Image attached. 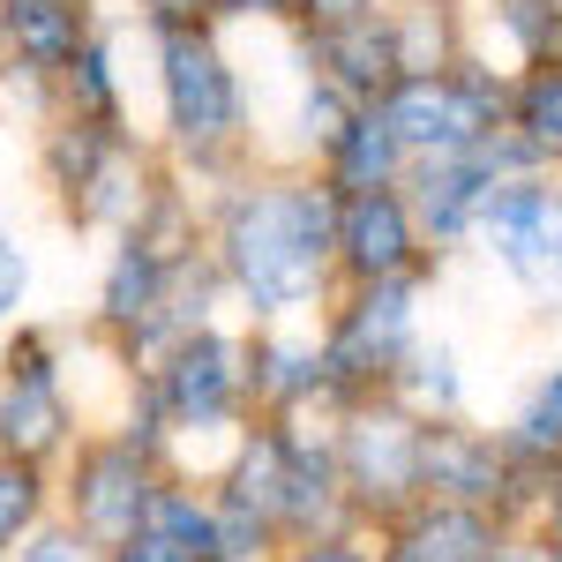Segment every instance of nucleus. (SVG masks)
<instances>
[{"label": "nucleus", "instance_id": "1", "mask_svg": "<svg viewBox=\"0 0 562 562\" xmlns=\"http://www.w3.org/2000/svg\"><path fill=\"white\" fill-rule=\"evenodd\" d=\"M217 278L256 307V315H293L323 293L330 256H338V195L323 180H262L225 195L217 211Z\"/></svg>", "mask_w": 562, "mask_h": 562}, {"label": "nucleus", "instance_id": "2", "mask_svg": "<svg viewBox=\"0 0 562 562\" xmlns=\"http://www.w3.org/2000/svg\"><path fill=\"white\" fill-rule=\"evenodd\" d=\"M420 346V278H390V285H352V301L323 330V397L346 413L368 397H390L405 352Z\"/></svg>", "mask_w": 562, "mask_h": 562}, {"label": "nucleus", "instance_id": "3", "mask_svg": "<svg viewBox=\"0 0 562 562\" xmlns=\"http://www.w3.org/2000/svg\"><path fill=\"white\" fill-rule=\"evenodd\" d=\"M375 113H383V128L397 135L405 166L465 158V150H480L487 135L503 128V113H510V83L487 76L473 53H465V60L442 68V76H405V83H390V98L375 105Z\"/></svg>", "mask_w": 562, "mask_h": 562}, {"label": "nucleus", "instance_id": "4", "mask_svg": "<svg viewBox=\"0 0 562 562\" xmlns=\"http://www.w3.org/2000/svg\"><path fill=\"white\" fill-rule=\"evenodd\" d=\"M158 90H166V128H173L180 158H195V166L225 158L248 128L240 76L211 31H158Z\"/></svg>", "mask_w": 562, "mask_h": 562}, {"label": "nucleus", "instance_id": "5", "mask_svg": "<svg viewBox=\"0 0 562 562\" xmlns=\"http://www.w3.org/2000/svg\"><path fill=\"white\" fill-rule=\"evenodd\" d=\"M330 458H338V487H346V510L390 525L397 510L420 503V420L397 413L390 397L346 405L338 428H330Z\"/></svg>", "mask_w": 562, "mask_h": 562}, {"label": "nucleus", "instance_id": "6", "mask_svg": "<svg viewBox=\"0 0 562 562\" xmlns=\"http://www.w3.org/2000/svg\"><path fill=\"white\" fill-rule=\"evenodd\" d=\"M473 240L510 270L525 301L562 307V188H548L540 173L495 180V195L480 203Z\"/></svg>", "mask_w": 562, "mask_h": 562}, {"label": "nucleus", "instance_id": "7", "mask_svg": "<svg viewBox=\"0 0 562 562\" xmlns=\"http://www.w3.org/2000/svg\"><path fill=\"white\" fill-rule=\"evenodd\" d=\"M143 405L158 413V428H225L240 420L248 405V346L225 338V330H188L180 346L158 352L150 383H143Z\"/></svg>", "mask_w": 562, "mask_h": 562}, {"label": "nucleus", "instance_id": "8", "mask_svg": "<svg viewBox=\"0 0 562 562\" xmlns=\"http://www.w3.org/2000/svg\"><path fill=\"white\" fill-rule=\"evenodd\" d=\"M158 450H143L128 435H113V442H90L83 458H76V480H68V532L98 548V555H113V548H128L143 518H150V503H158Z\"/></svg>", "mask_w": 562, "mask_h": 562}, {"label": "nucleus", "instance_id": "9", "mask_svg": "<svg viewBox=\"0 0 562 562\" xmlns=\"http://www.w3.org/2000/svg\"><path fill=\"white\" fill-rule=\"evenodd\" d=\"M76 435V405L60 383V360L45 330H15V346L0 360V458L15 465H45L60 458Z\"/></svg>", "mask_w": 562, "mask_h": 562}, {"label": "nucleus", "instance_id": "10", "mask_svg": "<svg viewBox=\"0 0 562 562\" xmlns=\"http://www.w3.org/2000/svg\"><path fill=\"white\" fill-rule=\"evenodd\" d=\"M330 270H346L352 285H390V278H420L428 248L413 233V211L397 188H368V195H338V256Z\"/></svg>", "mask_w": 562, "mask_h": 562}, {"label": "nucleus", "instance_id": "11", "mask_svg": "<svg viewBox=\"0 0 562 562\" xmlns=\"http://www.w3.org/2000/svg\"><path fill=\"white\" fill-rule=\"evenodd\" d=\"M405 211H413V233L420 248H465L480 225V203L495 195V173L487 158L465 150V158H428V166H405Z\"/></svg>", "mask_w": 562, "mask_h": 562}, {"label": "nucleus", "instance_id": "12", "mask_svg": "<svg viewBox=\"0 0 562 562\" xmlns=\"http://www.w3.org/2000/svg\"><path fill=\"white\" fill-rule=\"evenodd\" d=\"M98 38L90 31V0H0V45L8 68L31 83H60L68 60Z\"/></svg>", "mask_w": 562, "mask_h": 562}, {"label": "nucleus", "instance_id": "13", "mask_svg": "<svg viewBox=\"0 0 562 562\" xmlns=\"http://www.w3.org/2000/svg\"><path fill=\"white\" fill-rule=\"evenodd\" d=\"M307 60H315V83H330L352 113H360V105H383L390 83H397L390 15H352L338 31H315V38H307Z\"/></svg>", "mask_w": 562, "mask_h": 562}, {"label": "nucleus", "instance_id": "14", "mask_svg": "<svg viewBox=\"0 0 562 562\" xmlns=\"http://www.w3.org/2000/svg\"><path fill=\"white\" fill-rule=\"evenodd\" d=\"M383 532H390L383 562H487L503 540H510L503 518L458 510V503H413V510H397Z\"/></svg>", "mask_w": 562, "mask_h": 562}, {"label": "nucleus", "instance_id": "15", "mask_svg": "<svg viewBox=\"0 0 562 562\" xmlns=\"http://www.w3.org/2000/svg\"><path fill=\"white\" fill-rule=\"evenodd\" d=\"M397 180H405V150L383 128V113L360 105L346 128H338V143L323 150V188L330 195H368V188H397Z\"/></svg>", "mask_w": 562, "mask_h": 562}, {"label": "nucleus", "instance_id": "16", "mask_svg": "<svg viewBox=\"0 0 562 562\" xmlns=\"http://www.w3.org/2000/svg\"><path fill=\"white\" fill-rule=\"evenodd\" d=\"M248 397L270 405V420L315 405L323 397V352H315V338H256L248 346Z\"/></svg>", "mask_w": 562, "mask_h": 562}, {"label": "nucleus", "instance_id": "17", "mask_svg": "<svg viewBox=\"0 0 562 562\" xmlns=\"http://www.w3.org/2000/svg\"><path fill=\"white\" fill-rule=\"evenodd\" d=\"M390 405L397 413H413L420 428L435 420H458V405H465V375H458V346L450 338H420V346L405 352V368H397V383H390Z\"/></svg>", "mask_w": 562, "mask_h": 562}, {"label": "nucleus", "instance_id": "18", "mask_svg": "<svg viewBox=\"0 0 562 562\" xmlns=\"http://www.w3.org/2000/svg\"><path fill=\"white\" fill-rule=\"evenodd\" d=\"M503 128L532 150L540 173L562 166V60H532L518 83H510V113H503Z\"/></svg>", "mask_w": 562, "mask_h": 562}, {"label": "nucleus", "instance_id": "19", "mask_svg": "<svg viewBox=\"0 0 562 562\" xmlns=\"http://www.w3.org/2000/svg\"><path fill=\"white\" fill-rule=\"evenodd\" d=\"M503 450H510V465L518 473H555L562 465V368H548L540 383L525 390L518 420L503 435Z\"/></svg>", "mask_w": 562, "mask_h": 562}, {"label": "nucleus", "instance_id": "20", "mask_svg": "<svg viewBox=\"0 0 562 562\" xmlns=\"http://www.w3.org/2000/svg\"><path fill=\"white\" fill-rule=\"evenodd\" d=\"M60 90H68V113L60 121H83V128H105V135H128L121 121V83H113V53H105V38H90L76 60H68V76H60Z\"/></svg>", "mask_w": 562, "mask_h": 562}, {"label": "nucleus", "instance_id": "21", "mask_svg": "<svg viewBox=\"0 0 562 562\" xmlns=\"http://www.w3.org/2000/svg\"><path fill=\"white\" fill-rule=\"evenodd\" d=\"M390 53H397V83H405V76H442V68L465 60L442 8H397V15H390Z\"/></svg>", "mask_w": 562, "mask_h": 562}, {"label": "nucleus", "instance_id": "22", "mask_svg": "<svg viewBox=\"0 0 562 562\" xmlns=\"http://www.w3.org/2000/svg\"><path fill=\"white\" fill-rule=\"evenodd\" d=\"M495 23L503 38L518 45V60H562V8L555 0H495Z\"/></svg>", "mask_w": 562, "mask_h": 562}, {"label": "nucleus", "instance_id": "23", "mask_svg": "<svg viewBox=\"0 0 562 562\" xmlns=\"http://www.w3.org/2000/svg\"><path fill=\"white\" fill-rule=\"evenodd\" d=\"M45 518V473L38 465H15V458H0V555L8 548H23Z\"/></svg>", "mask_w": 562, "mask_h": 562}, {"label": "nucleus", "instance_id": "24", "mask_svg": "<svg viewBox=\"0 0 562 562\" xmlns=\"http://www.w3.org/2000/svg\"><path fill=\"white\" fill-rule=\"evenodd\" d=\"M293 121H301V143L315 150V158H323V150L338 143V128L352 121V105H346V98H338L330 83H307V90H301V113H293Z\"/></svg>", "mask_w": 562, "mask_h": 562}, {"label": "nucleus", "instance_id": "25", "mask_svg": "<svg viewBox=\"0 0 562 562\" xmlns=\"http://www.w3.org/2000/svg\"><path fill=\"white\" fill-rule=\"evenodd\" d=\"M23 293H31V256H23V240L0 233V323L23 307Z\"/></svg>", "mask_w": 562, "mask_h": 562}, {"label": "nucleus", "instance_id": "26", "mask_svg": "<svg viewBox=\"0 0 562 562\" xmlns=\"http://www.w3.org/2000/svg\"><path fill=\"white\" fill-rule=\"evenodd\" d=\"M158 31H211L217 23V0H143Z\"/></svg>", "mask_w": 562, "mask_h": 562}, {"label": "nucleus", "instance_id": "27", "mask_svg": "<svg viewBox=\"0 0 562 562\" xmlns=\"http://www.w3.org/2000/svg\"><path fill=\"white\" fill-rule=\"evenodd\" d=\"M293 15H301L307 38H315V31H338L352 15H375V0H293Z\"/></svg>", "mask_w": 562, "mask_h": 562}, {"label": "nucleus", "instance_id": "28", "mask_svg": "<svg viewBox=\"0 0 562 562\" xmlns=\"http://www.w3.org/2000/svg\"><path fill=\"white\" fill-rule=\"evenodd\" d=\"M23 562H90V548L60 525V532H31V540H23Z\"/></svg>", "mask_w": 562, "mask_h": 562}, {"label": "nucleus", "instance_id": "29", "mask_svg": "<svg viewBox=\"0 0 562 562\" xmlns=\"http://www.w3.org/2000/svg\"><path fill=\"white\" fill-rule=\"evenodd\" d=\"M105 562H195V555H188V548H173L166 532H150V525H143V532H135L128 548H113Z\"/></svg>", "mask_w": 562, "mask_h": 562}, {"label": "nucleus", "instance_id": "30", "mask_svg": "<svg viewBox=\"0 0 562 562\" xmlns=\"http://www.w3.org/2000/svg\"><path fill=\"white\" fill-rule=\"evenodd\" d=\"M293 562H375V555H368L360 540L338 532V540H307V548H293Z\"/></svg>", "mask_w": 562, "mask_h": 562}, {"label": "nucleus", "instance_id": "31", "mask_svg": "<svg viewBox=\"0 0 562 562\" xmlns=\"http://www.w3.org/2000/svg\"><path fill=\"white\" fill-rule=\"evenodd\" d=\"M217 15H233V23H278V15H293V0H217Z\"/></svg>", "mask_w": 562, "mask_h": 562}, {"label": "nucleus", "instance_id": "32", "mask_svg": "<svg viewBox=\"0 0 562 562\" xmlns=\"http://www.w3.org/2000/svg\"><path fill=\"white\" fill-rule=\"evenodd\" d=\"M413 8H435V0H413Z\"/></svg>", "mask_w": 562, "mask_h": 562}, {"label": "nucleus", "instance_id": "33", "mask_svg": "<svg viewBox=\"0 0 562 562\" xmlns=\"http://www.w3.org/2000/svg\"><path fill=\"white\" fill-rule=\"evenodd\" d=\"M0 562H8V555H0Z\"/></svg>", "mask_w": 562, "mask_h": 562}, {"label": "nucleus", "instance_id": "34", "mask_svg": "<svg viewBox=\"0 0 562 562\" xmlns=\"http://www.w3.org/2000/svg\"><path fill=\"white\" fill-rule=\"evenodd\" d=\"M555 8H562V0H555Z\"/></svg>", "mask_w": 562, "mask_h": 562}]
</instances>
